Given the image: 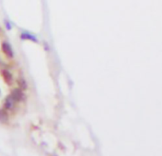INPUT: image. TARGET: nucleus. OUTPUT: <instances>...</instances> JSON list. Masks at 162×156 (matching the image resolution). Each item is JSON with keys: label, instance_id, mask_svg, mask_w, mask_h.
<instances>
[{"label": "nucleus", "instance_id": "1", "mask_svg": "<svg viewBox=\"0 0 162 156\" xmlns=\"http://www.w3.org/2000/svg\"><path fill=\"white\" fill-rule=\"evenodd\" d=\"M22 93L21 79L0 34V112L15 109Z\"/></svg>", "mask_w": 162, "mask_h": 156}]
</instances>
